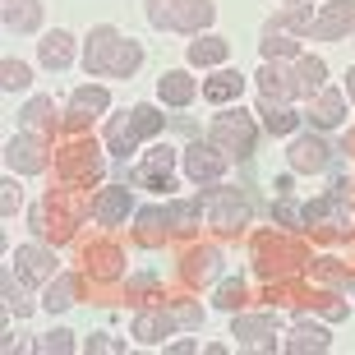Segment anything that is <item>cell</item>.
I'll return each mask as SVG.
<instances>
[{"label":"cell","instance_id":"277c9868","mask_svg":"<svg viewBox=\"0 0 355 355\" xmlns=\"http://www.w3.org/2000/svg\"><path fill=\"white\" fill-rule=\"evenodd\" d=\"M208 144L212 148H222L226 157H236V162H245L254 153V144H259V130H254V116L250 111H222V116H212V125H208Z\"/></svg>","mask_w":355,"mask_h":355},{"label":"cell","instance_id":"d590c367","mask_svg":"<svg viewBox=\"0 0 355 355\" xmlns=\"http://www.w3.org/2000/svg\"><path fill=\"white\" fill-rule=\"evenodd\" d=\"M130 120H134V130H139V139H157L162 130H166V116H162L157 106H148V102H139L130 111Z\"/></svg>","mask_w":355,"mask_h":355},{"label":"cell","instance_id":"f6af8a7d","mask_svg":"<svg viewBox=\"0 0 355 355\" xmlns=\"http://www.w3.org/2000/svg\"><path fill=\"white\" fill-rule=\"evenodd\" d=\"M37 351H55V355H69V351H74V332H65V328H60V332H46V337H42V342H37Z\"/></svg>","mask_w":355,"mask_h":355},{"label":"cell","instance_id":"4fadbf2b","mask_svg":"<svg viewBox=\"0 0 355 355\" xmlns=\"http://www.w3.org/2000/svg\"><path fill=\"white\" fill-rule=\"evenodd\" d=\"M120 42H125V37H120L111 24H97L88 33V46H83V69H88V74H111Z\"/></svg>","mask_w":355,"mask_h":355},{"label":"cell","instance_id":"bcb514c9","mask_svg":"<svg viewBox=\"0 0 355 355\" xmlns=\"http://www.w3.org/2000/svg\"><path fill=\"white\" fill-rule=\"evenodd\" d=\"M14 208H19V180L5 175L0 180V217H14Z\"/></svg>","mask_w":355,"mask_h":355},{"label":"cell","instance_id":"ac0fdd59","mask_svg":"<svg viewBox=\"0 0 355 355\" xmlns=\"http://www.w3.org/2000/svg\"><path fill=\"white\" fill-rule=\"evenodd\" d=\"M19 125L33 134H46V139H55V134H65V116H55V102L51 97H33V102L19 111Z\"/></svg>","mask_w":355,"mask_h":355},{"label":"cell","instance_id":"ab89813d","mask_svg":"<svg viewBox=\"0 0 355 355\" xmlns=\"http://www.w3.org/2000/svg\"><path fill=\"white\" fill-rule=\"evenodd\" d=\"M0 79H5V92H24L28 83H33V69H28L24 60H5V65H0Z\"/></svg>","mask_w":355,"mask_h":355},{"label":"cell","instance_id":"e575fe53","mask_svg":"<svg viewBox=\"0 0 355 355\" xmlns=\"http://www.w3.org/2000/svg\"><path fill=\"white\" fill-rule=\"evenodd\" d=\"M259 55H263V60H295V55H300V42L291 37V33H277V28H263Z\"/></svg>","mask_w":355,"mask_h":355},{"label":"cell","instance_id":"836d02e7","mask_svg":"<svg viewBox=\"0 0 355 355\" xmlns=\"http://www.w3.org/2000/svg\"><path fill=\"white\" fill-rule=\"evenodd\" d=\"M268 28H277V33H291V37H304V33L314 28V10H309V5H300V0H291V10H277Z\"/></svg>","mask_w":355,"mask_h":355},{"label":"cell","instance_id":"60d3db41","mask_svg":"<svg viewBox=\"0 0 355 355\" xmlns=\"http://www.w3.org/2000/svg\"><path fill=\"white\" fill-rule=\"evenodd\" d=\"M166 304H171V314H175L180 328H189V332L203 328V309H198V300H166Z\"/></svg>","mask_w":355,"mask_h":355},{"label":"cell","instance_id":"5b68a950","mask_svg":"<svg viewBox=\"0 0 355 355\" xmlns=\"http://www.w3.org/2000/svg\"><path fill=\"white\" fill-rule=\"evenodd\" d=\"M51 162H55L51 144H46L42 134H33V130H19L10 144H5V166L19 171V175H42Z\"/></svg>","mask_w":355,"mask_h":355},{"label":"cell","instance_id":"816d5d0a","mask_svg":"<svg viewBox=\"0 0 355 355\" xmlns=\"http://www.w3.org/2000/svg\"><path fill=\"white\" fill-rule=\"evenodd\" d=\"M351 291H355V277H351Z\"/></svg>","mask_w":355,"mask_h":355},{"label":"cell","instance_id":"8d00e7d4","mask_svg":"<svg viewBox=\"0 0 355 355\" xmlns=\"http://www.w3.org/2000/svg\"><path fill=\"white\" fill-rule=\"evenodd\" d=\"M217 309H226V314H236V309H245V304H250V291H245V282H240V277H226L222 286H217Z\"/></svg>","mask_w":355,"mask_h":355},{"label":"cell","instance_id":"f1b7e54d","mask_svg":"<svg viewBox=\"0 0 355 355\" xmlns=\"http://www.w3.org/2000/svg\"><path fill=\"white\" fill-rule=\"evenodd\" d=\"M259 116H263L268 134H295L300 130V111L286 102H272V97H259Z\"/></svg>","mask_w":355,"mask_h":355},{"label":"cell","instance_id":"6da1fadb","mask_svg":"<svg viewBox=\"0 0 355 355\" xmlns=\"http://www.w3.org/2000/svg\"><path fill=\"white\" fill-rule=\"evenodd\" d=\"M309 250L304 240L295 236H282V231H263L254 236V272L263 282H282V277H295V272H309Z\"/></svg>","mask_w":355,"mask_h":355},{"label":"cell","instance_id":"d6986e66","mask_svg":"<svg viewBox=\"0 0 355 355\" xmlns=\"http://www.w3.org/2000/svg\"><path fill=\"white\" fill-rule=\"evenodd\" d=\"M346 120V92L342 88H323L318 97H309V125L314 130H337Z\"/></svg>","mask_w":355,"mask_h":355},{"label":"cell","instance_id":"ffe728a7","mask_svg":"<svg viewBox=\"0 0 355 355\" xmlns=\"http://www.w3.org/2000/svg\"><path fill=\"white\" fill-rule=\"evenodd\" d=\"M259 92H263V97H272V102H295V97H300V83H295V69H282L277 65V60H263V69H259Z\"/></svg>","mask_w":355,"mask_h":355},{"label":"cell","instance_id":"b9f144b4","mask_svg":"<svg viewBox=\"0 0 355 355\" xmlns=\"http://www.w3.org/2000/svg\"><path fill=\"white\" fill-rule=\"evenodd\" d=\"M125 291H130L134 300H162V282L153 272H139V277H130L125 282Z\"/></svg>","mask_w":355,"mask_h":355},{"label":"cell","instance_id":"681fc988","mask_svg":"<svg viewBox=\"0 0 355 355\" xmlns=\"http://www.w3.org/2000/svg\"><path fill=\"white\" fill-rule=\"evenodd\" d=\"M342 153H351V157H355V130H346V139H342Z\"/></svg>","mask_w":355,"mask_h":355},{"label":"cell","instance_id":"3957f363","mask_svg":"<svg viewBox=\"0 0 355 355\" xmlns=\"http://www.w3.org/2000/svg\"><path fill=\"white\" fill-rule=\"evenodd\" d=\"M203 198V208H208V226L217 236H240L245 226H250V198L240 194V189H226V184H208V189H198Z\"/></svg>","mask_w":355,"mask_h":355},{"label":"cell","instance_id":"30bf717a","mask_svg":"<svg viewBox=\"0 0 355 355\" xmlns=\"http://www.w3.org/2000/svg\"><path fill=\"white\" fill-rule=\"evenodd\" d=\"M106 106H111V92L106 88H97V83H92V88H79L65 106V134H83Z\"/></svg>","mask_w":355,"mask_h":355},{"label":"cell","instance_id":"7c38bea8","mask_svg":"<svg viewBox=\"0 0 355 355\" xmlns=\"http://www.w3.org/2000/svg\"><path fill=\"white\" fill-rule=\"evenodd\" d=\"M10 263H14V272H19L24 286H46L55 277V254L46 245H19Z\"/></svg>","mask_w":355,"mask_h":355},{"label":"cell","instance_id":"9a60e30c","mask_svg":"<svg viewBox=\"0 0 355 355\" xmlns=\"http://www.w3.org/2000/svg\"><path fill=\"white\" fill-rule=\"evenodd\" d=\"M175 328H180V323H175V314H171V304H166V300L144 304V309L134 314V337H139L144 346H162V337H171Z\"/></svg>","mask_w":355,"mask_h":355},{"label":"cell","instance_id":"7bdbcfd3","mask_svg":"<svg viewBox=\"0 0 355 355\" xmlns=\"http://www.w3.org/2000/svg\"><path fill=\"white\" fill-rule=\"evenodd\" d=\"M175 5H180V0H148V24L153 28H175Z\"/></svg>","mask_w":355,"mask_h":355},{"label":"cell","instance_id":"ee69618b","mask_svg":"<svg viewBox=\"0 0 355 355\" xmlns=\"http://www.w3.org/2000/svg\"><path fill=\"white\" fill-rule=\"evenodd\" d=\"M144 166H153V171H171V166H175V148L171 144H153V148H148V157H144Z\"/></svg>","mask_w":355,"mask_h":355},{"label":"cell","instance_id":"cb8c5ba5","mask_svg":"<svg viewBox=\"0 0 355 355\" xmlns=\"http://www.w3.org/2000/svg\"><path fill=\"white\" fill-rule=\"evenodd\" d=\"M212 19H217V5L212 0H180L175 5V33L198 37L203 28H212Z\"/></svg>","mask_w":355,"mask_h":355},{"label":"cell","instance_id":"484cf974","mask_svg":"<svg viewBox=\"0 0 355 355\" xmlns=\"http://www.w3.org/2000/svg\"><path fill=\"white\" fill-rule=\"evenodd\" d=\"M157 97L166 106H189L198 97V79H189L184 69H166V74L157 79Z\"/></svg>","mask_w":355,"mask_h":355},{"label":"cell","instance_id":"4dcf8cb0","mask_svg":"<svg viewBox=\"0 0 355 355\" xmlns=\"http://www.w3.org/2000/svg\"><path fill=\"white\" fill-rule=\"evenodd\" d=\"M295 83H300V97H318L328 88V65L318 55H295Z\"/></svg>","mask_w":355,"mask_h":355},{"label":"cell","instance_id":"7402d4cb","mask_svg":"<svg viewBox=\"0 0 355 355\" xmlns=\"http://www.w3.org/2000/svg\"><path fill=\"white\" fill-rule=\"evenodd\" d=\"M226 55H231V42L217 37V33H198L189 46H184V60L198 69H212V65H226Z\"/></svg>","mask_w":355,"mask_h":355},{"label":"cell","instance_id":"4316f807","mask_svg":"<svg viewBox=\"0 0 355 355\" xmlns=\"http://www.w3.org/2000/svg\"><path fill=\"white\" fill-rule=\"evenodd\" d=\"M328 346H332L328 328H318V323H304V309H295V332H291L286 351H291V355H304V351H328Z\"/></svg>","mask_w":355,"mask_h":355},{"label":"cell","instance_id":"83f0119b","mask_svg":"<svg viewBox=\"0 0 355 355\" xmlns=\"http://www.w3.org/2000/svg\"><path fill=\"white\" fill-rule=\"evenodd\" d=\"M240 92H245V74H240V69H217V74L203 83V97H208L212 106H231Z\"/></svg>","mask_w":355,"mask_h":355},{"label":"cell","instance_id":"52a82bcc","mask_svg":"<svg viewBox=\"0 0 355 355\" xmlns=\"http://www.w3.org/2000/svg\"><path fill=\"white\" fill-rule=\"evenodd\" d=\"M83 277L92 286H111L125 277V250L116 240H88L83 245Z\"/></svg>","mask_w":355,"mask_h":355},{"label":"cell","instance_id":"7dc6e473","mask_svg":"<svg viewBox=\"0 0 355 355\" xmlns=\"http://www.w3.org/2000/svg\"><path fill=\"white\" fill-rule=\"evenodd\" d=\"M88 351H106V355H120V351H125V342H111L106 332H92V337H88Z\"/></svg>","mask_w":355,"mask_h":355},{"label":"cell","instance_id":"1f68e13d","mask_svg":"<svg viewBox=\"0 0 355 355\" xmlns=\"http://www.w3.org/2000/svg\"><path fill=\"white\" fill-rule=\"evenodd\" d=\"M134 148H139V130H134V120L130 116H111V125H106V153H116V157L125 162Z\"/></svg>","mask_w":355,"mask_h":355},{"label":"cell","instance_id":"9c48e42d","mask_svg":"<svg viewBox=\"0 0 355 355\" xmlns=\"http://www.w3.org/2000/svg\"><path fill=\"white\" fill-rule=\"evenodd\" d=\"M180 162H184V175H189L194 184H222L226 166H231V157H226L222 148H212V144H189L180 153Z\"/></svg>","mask_w":355,"mask_h":355},{"label":"cell","instance_id":"74e56055","mask_svg":"<svg viewBox=\"0 0 355 355\" xmlns=\"http://www.w3.org/2000/svg\"><path fill=\"white\" fill-rule=\"evenodd\" d=\"M139 65H144V46L125 37V42H120V51H116V65H111V79H130Z\"/></svg>","mask_w":355,"mask_h":355},{"label":"cell","instance_id":"2e32d148","mask_svg":"<svg viewBox=\"0 0 355 355\" xmlns=\"http://www.w3.org/2000/svg\"><path fill=\"white\" fill-rule=\"evenodd\" d=\"M222 272V250L217 245H189L180 259V282L184 286H208Z\"/></svg>","mask_w":355,"mask_h":355},{"label":"cell","instance_id":"44dd1931","mask_svg":"<svg viewBox=\"0 0 355 355\" xmlns=\"http://www.w3.org/2000/svg\"><path fill=\"white\" fill-rule=\"evenodd\" d=\"M79 286H83V268H79V272L51 277V282L42 286V309H46V314H60V309H69V304L79 300Z\"/></svg>","mask_w":355,"mask_h":355},{"label":"cell","instance_id":"f546056e","mask_svg":"<svg viewBox=\"0 0 355 355\" xmlns=\"http://www.w3.org/2000/svg\"><path fill=\"white\" fill-rule=\"evenodd\" d=\"M42 5L37 0H5V33H37Z\"/></svg>","mask_w":355,"mask_h":355},{"label":"cell","instance_id":"f907efd6","mask_svg":"<svg viewBox=\"0 0 355 355\" xmlns=\"http://www.w3.org/2000/svg\"><path fill=\"white\" fill-rule=\"evenodd\" d=\"M346 97H351V102H355V69H351V74H346Z\"/></svg>","mask_w":355,"mask_h":355},{"label":"cell","instance_id":"7a4b0ae2","mask_svg":"<svg viewBox=\"0 0 355 355\" xmlns=\"http://www.w3.org/2000/svg\"><path fill=\"white\" fill-rule=\"evenodd\" d=\"M55 175L69 189H88V184L102 180V153L92 139L83 134H65V144L55 148Z\"/></svg>","mask_w":355,"mask_h":355},{"label":"cell","instance_id":"d4e9b609","mask_svg":"<svg viewBox=\"0 0 355 355\" xmlns=\"http://www.w3.org/2000/svg\"><path fill=\"white\" fill-rule=\"evenodd\" d=\"M166 236H171V217H166V208H144L139 217H134V240H139L144 250L162 245Z\"/></svg>","mask_w":355,"mask_h":355},{"label":"cell","instance_id":"5bb4252c","mask_svg":"<svg viewBox=\"0 0 355 355\" xmlns=\"http://www.w3.org/2000/svg\"><path fill=\"white\" fill-rule=\"evenodd\" d=\"M318 42H342L346 33H355V0H328L323 10L314 14V28H309Z\"/></svg>","mask_w":355,"mask_h":355},{"label":"cell","instance_id":"d6a6232c","mask_svg":"<svg viewBox=\"0 0 355 355\" xmlns=\"http://www.w3.org/2000/svg\"><path fill=\"white\" fill-rule=\"evenodd\" d=\"M166 217H171V236H194L198 217H203V198H175L166 203Z\"/></svg>","mask_w":355,"mask_h":355},{"label":"cell","instance_id":"8fae6325","mask_svg":"<svg viewBox=\"0 0 355 355\" xmlns=\"http://www.w3.org/2000/svg\"><path fill=\"white\" fill-rule=\"evenodd\" d=\"M272 332H277V318H272V309H268V314H236V323H231V337H236V342L245 346V351H254V355L277 351Z\"/></svg>","mask_w":355,"mask_h":355},{"label":"cell","instance_id":"c3c4849f","mask_svg":"<svg viewBox=\"0 0 355 355\" xmlns=\"http://www.w3.org/2000/svg\"><path fill=\"white\" fill-rule=\"evenodd\" d=\"M198 351V342H175V346H166V355H194Z\"/></svg>","mask_w":355,"mask_h":355},{"label":"cell","instance_id":"603a6c76","mask_svg":"<svg viewBox=\"0 0 355 355\" xmlns=\"http://www.w3.org/2000/svg\"><path fill=\"white\" fill-rule=\"evenodd\" d=\"M37 60L46 69H69L74 65V37H69L65 28H51V33L37 42Z\"/></svg>","mask_w":355,"mask_h":355},{"label":"cell","instance_id":"f35d334b","mask_svg":"<svg viewBox=\"0 0 355 355\" xmlns=\"http://www.w3.org/2000/svg\"><path fill=\"white\" fill-rule=\"evenodd\" d=\"M0 286H5V309H14L19 318H28V314H33V300L24 295V286L14 282V272H10V268L0 272Z\"/></svg>","mask_w":355,"mask_h":355},{"label":"cell","instance_id":"e0dca14e","mask_svg":"<svg viewBox=\"0 0 355 355\" xmlns=\"http://www.w3.org/2000/svg\"><path fill=\"white\" fill-rule=\"evenodd\" d=\"M130 212H134L130 180L125 184H106V189H97V198H92V217H97L102 226H120Z\"/></svg>","mask_w":355,"mask_h":355},{"label":"cell","instance_id":"8992f818","mask_svg":"<svg viewBox=\"0 0 355 355\" xmlns=\"http://www.w3.org/2000/svg\"><path fill=\"white\" fill-rule=\"evenodd\" d=\"M46 212H51V240H55V245L74 240V231H79V222H83V212H88L83 189H69V184L51 189V194H46Z\"/></svg>","mask_w":355,"mask_h":355},{"label":"cell","instance_id":"ba28073f","mask_svg":"<svg viewBox=\"0 0 355 355\" xmlns=\"http://www.w3.org/2000/svg\"><path fill=\"white\" fill-rule=\"evenodd\" d=\"M286 162H291V171L318 175V171H328V166H332V148H328V139H323L318 130L295 134V139H291V148H286Z\"/></svg>","mask_w":355,"mask_h":355}]
</instances>
